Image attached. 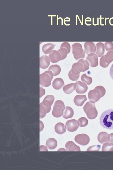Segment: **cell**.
Returning <instances> with one entry per match:
<instances>
[{
  "label": "cell",
  "instance_id": "cell-1",
  "mask_svg": "<svg viewBox=\"0 0 113 170\" xmlns=\"http://www.w3.org/2000/svg\"><path fill=\"white\" fill-rule=\"evenodd\" d=\"M100 122L103 128L113 130V109L104 112L100 117Z\"/></svg>",
  "mask_w": 113,
  "mask_h": 170
},
{
  "label": "cell",
  "instance_id": "cell-2",
  "mask_svg": "<svg viewBox=\"0 0 113 170\" xmlns=\"http://www.w3.org/2000/svg\"><path fill=\"white\" fill-rule=\"evenodd\" d=\"M95 103L90 101L88 102L84 107V110L89 119H95L97 116L98 112Z\"/></svg>",
  "mask_w": 113,
  "mask_h": 170
},
{
  "label": "cell",
  "instance_id": "cell-3",
  "mask_svg": "<svg viewBox=\"0 0 113 170\" xmlns=\"http://www.w3.org/2000/svg\"><path fill=\"white\" fill-rule=\"evenodd\" d=\"M54 74L51 71H46L44 73L40 75V84L42 86L48 87L51 84V82L53 78Z\"/></svg>",
  "mask_w": 113,
  "mask_h": 170
},
{
  "label": "cell",
  "instance_id": "cell-4",
  "mask_svg": "<svg viewBox=\"0 0 113 170\" xmlns=\"http://www.w3.org/2000/svg\"><path fill=\"white\" fill-rule=\"evenodd\" d=\"M65 107L64 104L62 101H56L54 103L52 112L53 116L56 118L59 117L63 116Z\"/></svg>",
  "mask_w": 113,
  "mask_h": 170
},
{
  "label": "cell",
  "instance_id": "cell-5",
  "mask_svg": "<svg viewBox=\"0 0 113 170\" xmlns=\"http://www.w3.org/2000/svg\"><path fill=\"white\" fill-rule=\"evenodd\" d=\"M88 97L90 102L95 103L99 100L102 97L100 91L95 88L89 92Z\"/></svg>",
  "mask_w": 113,
  "mask_h": 170
},
{
  "label": "cell",
  "instance_id": "cell-6",
  "mask_svg": "<svg viewBox=\"0 0 113 170\" xmlns=\"http://www.w3.org/2000/svg\"><path fill=\"white\" fill-rule=\"evenodd\" d=\"M74 140L76 142L82 146H86L89 144L90 139L87 135L82 134L75 136Z\"/></svg>",
  "mask_w": 113,
  "mask_h": 170
},
{
  "label": "cell",
  "instance_id": "cell-7",
  "mask_svg": "<svg viewBox=\"0 0 113 170\" xmlns=\"http://www.w3.org/2000/svg\"><path fill=\"white\" fill-rule=\"evenodd\" d=\"M65 127L69 132H73L77 130L79 128L77 120L75 119L68 120L66 122Z\"/></svg>",
  "mask_w": 113,
  "mask_h": 170
},
{
  "label": "cell",
  "instance_id": "cell-8",
  "mask_svg": "<svg viewBox=\"0 0 113 170\" xmlns=\"http://www.w3.org/2000/svg\"><path fill=\"white\" fill-rule=\"evenodd\" d=\"M76 83L77 86L75 88V91L77 93L82 94L87 92L88 88L86 84L79 81H77Z\"/></svg>",
  "mask_w": 113,
  "mask_h": 170
},
{
  "label": "cell",
  "instance_id": "cell-9",
  "mask_svg": "<svg viewBox=\"0 0 113 170\" xmlns=\"http://www.w3.org/2000/svg\"><path fill=\"white\" fill-rule=\"evenodd\" d=\"M50 60L49 57L46 55H44L40 58V68L45 69L48 68L50 64Z\"/></svg>",
  "mask_w": 113,
  "mask_h": 170
},
{
  "label": "cell",
  "instance_id": "cell-10",
  "mask_svg": "<svg viewBox=\"0 0 113 170\" xmlns=\"http://www.w3.org/2000/svg\"><path fill=\"white\" fill-rule=\"evenodd\" d=\"M65 148L67 151L69 152H81L79 146L75 144L73 142L69 141L66 144Z\"/></svg>",
  "mask_w": 113,
  "mask_h": 170
},
{
  "label": "cell",
  "instance_id": "cell-11",
  "mask_svg": "<svg viewBox=\"0 0 113 170\" xmlns=\"http://www.w3.org/2000/svg\"><path fill=\"white\" fill-rule=\"evenodd\" d=\"M49 57L51 62L53 63H57L61 59V56L60 53L58 51L55 50L51 52Z\"/></svg>",
  "mask_w": 113,
  "mask_h": 170
},
{
  "label": "cell",
  "instance_id": "cell-12",
  "mask_svg": "<svg viewBox=\"0 0 113 170\" xmlns=\"http://www.w3.org/2000/svg\"><path fill=\"white\" fill-rule=\"evenodd\" d=\"M97 139L99 142L102 144L109 142V135L105 132H101L98 135Z\"/></svg>",
  "mask_w": 113,
  "mask_h": 170
},
{
  "label": "cell",
  "instance_id": "cell-13",
  "mask_svg": "<svg viewBox=\"0 0 113 170\" xmlns=\"http://www.w3.org/2000/svg\"><path fill=\"white\" fill-rule=\"evenodd\" d=\"M86 60L92 67H95L98 65L97 57L95 54H92L88 55L86 58Z\"/></svg>",
  "mask_w": 113,
  "mask_h": 170
},
{
  "label": "cell",
  "instance_id": "cell-14",
  "mask_svg": "<svg viewBox=\"0 0 113 170\" xmlns=\"http://www.w3.org/2000/svg\"><path fill=\"white\" fill-rule=\"evenodd\" d=\"M87 100L85 95H79L75 96L74 99V102L75 105L77 106H82L85 102Z\"/></svg>",
  "mask_w": 113,
  "mask_h": 170
},
{
  "label": "cell",
  "instance_id": "cell-15",
  "mask_svg": "<svg viewBox=\"0 0 113 170\" xmlns=\"http://www.w3.org/2000/svg\"><path fill=\"white\" fill-rule=\"evenodd\" d=\"M51 109V107H46L41 102L40 104V119L44 118L46 113H49Z\"/></svg>",
  "mask_w": 113,
  "mask_h": 170
},
{
  "label": "cell",
  "instance_id": "cell-16",
  "mask_svg": "<svg viewBox=\"0 0 113 170\" xmlns=\"http://www.w3.org/2000/svg\"><path fill=\"white\" fill-rule=\"evenodd\" d=\"M64 85L63 80L61 78H58L55 79L53 82L52 86L55 89L59 90L62 88Z\"/></svg>",
  "mask_w": 113,
  "mask_h": 170
},
{
  "label": "cell",
  "instance_id": "cell-17",
  "mask_svg": "<svg viewBox=\"0 0 113 170\" xmlns=\"http://www.w3.org/2000/svg\"><path fill=\"white\" fill-rule=\"evenodd\" d=\"M77 83H72L66 85L63 88V90L66 94H69L72 93L76 88Z\"/></svg>",
  "mask_w": 113,
  "mask_h": 170
},
{
  "label": "cell",
  "instance_id": "cell-18",
  "mask_svg": "<svg viewBox=\"0 0 113 170\" xmlns=\"http://www.w3.org/2000/svg\"><path fill=\"white\" fill-rule=\"evenodd\" d=\"M74 112L73 109L69 107H66L63 115V117L65 119L72 118L74 115Z\"/></svg>",
  "mask_w": 113,
  "mask_h": 170
},
{
  "label": "cell",
  "instance_id": "cell-19",
  "mask_svg": "<svg viewBox=\"0 0 113 170\" xmlns=\"http://www.w3.org/2000/svg\"><path fill=\"white\" fill-rule=\"evenodd\" d=\"M55 131L56 133L62 135L66 131L64 124L62 122H58L56 124L54 127Z\"/></svg>",
  "mask_w": 113,
  "mask_h": 170
},
{
  "label": "cell",
  "instance_id": "cell-20",
  "mask_svg": "<svg viewBox=\"0 0 113 170\" xmlns=\"http://www.w3.org/2000/svg\"><path fill=\"white\" fill-rule=\"evenodd\" d=\"M58 143L57 141L54 138H50L46 142V146L49 149L53 150L57 146Z\"/></svg>",
  "mask_w": 113,
  "mask_h": 170
},
{
  "label": "cell",
  "instance_id": "cell-21",
  "mask_svg": "<svg viewBox=\"0 0 113 170\" xmlns=\"http://www.w3.org/2000/svg\"><path fill=\"white\" fill-rule=\"evenodd\" d=\"M54 101V97L53 95H48L46 96L44 99V101L42 102L43 104L46 107H51L53 105Z\"/></svg>",
  "mask_w": 113,
  "mask_h": 170
},
{
  "label": "cell",
  "instance_id": "cell-22",
  "mask_svg": "<svg viewBox=\"0 0 113 170\" xmlns=\"http://www.w3.org/2000/svg\"><path fill=\"white\" fill-rule=\"evenodd\" d=\"M55 46V45L54 44L48 43L42 46V50L45 54H50L51 52L53 50Z\"/></svg>",
  "mask_w": 113,
  "mask_h": 170
},
{
  "label": "cell",
  "instance_id": "cell-23",
  "mask_svg": "<svg viewBox=\"0 0 113 170\" xmlns=\"http://www.w3.org/2000/svg\"><path fill=\"white\" fill-rule=\"evenodd\" d=\"M49 70L52 72L54 76L59 74L61 71V68L60 66L57 65H54L50 66Z\"/></svg>",
  "mask_w": 113,
  "mask_h": 170
},
{
  "label": "cell",
  "instance_id": "cell-24",
  "mask_svg": "<svg viewBox=\"0 0 113 170\" xmlns=\"http://www.w3.org/2000/svg\"><path fill=\"white\" fill-rule=\"evenodd\" d=\"M113 151V144L107 143L103 144L102 149V152H112Z\"/></svg>",
  "mask_w": 113,
  "mask_h": 170
},
{
  "label": "cell",
  "instance_id": "cell-25",
  "mask_svg": "<svg viewBox=\"0 0 113 170\" xmlns=\"http://www.w3.org/2000/svg\"><path fill=\"white\" fill-rule=\"evenodd\" d=\"M82 82L87 85L91 84L92 82V79L91 77L87 76L86 74H83L81 77Z\"/></svg>",
  "mask_w": 113,
  "mask_h": 170
},
{
  "label": "cell",
  "instance_id": "cell-26",
  "mask_svg": "<svg viewBox=\"0 0 113 170\" xmlns=\"http://www.w3.org/2000/svg\"><path fill=\"white\" fill-rule=\"evenodd\" d=\"M77 122L79 126L84 127L88 125V121L86 117H82L79 118L77 121Z\"/></svg>",
  "mask_w": 113,
  "mask_h": 170
},
{
  "label": "cell",
  "instance_id": "cell-27",
  "mask_svg": "<svg viewBox=\"0 0 113 170\" xmlns=\"http://www.w3.org/2000/svg\"><path fill=\"white\" fill-rule=\"evenodd\" d=\"M58 51L61 55V60L65 59L67 58V54L69 53L68 50L64 47H61L60 49Z\"/></svg>",
  "mask_w": 113,
  "mask_h": 170
},
{
  "label": "cell",
  "instance_id": "cell-28",
  "mask_svg": "<svg viewBox=\"0 0 113 170\" xmlns=\"http://www.w3.org/2000/svg\"><path fill=\"white\" fill-rule=\"evenodd\" d=\"M104 58L107 63L109 65L113 61V51L108 52L106 55H104Z\"/></svg>",
  "mask_w": 113,
  "mask_h": 170
},
{
  "label": "cell",
  "instance_id": "cell-29",
  "mask_svg": "<svg viewBox=\"0 0 113 170\" xmlns=\"http://www.w3.org/2000/svg\"><path fill=\"white\" fill-rule=\"evenodd\" d=\"M101 147L100 145H94L90 146L87 149V152H98Z\"/></svg>",
  "mask_w": 113,
  "mask_h": 170
},
{
  "label": "cell",
  "instance_id": "cell-30",
  "mask_svg": "<svg viewBox=\"0 0 113 170\" xmlns=\"http://www.w3.org/2000/svg\"><path fill=\"white\" fill-rule=\"evenodd\" d=\"M98 90L100 91L102 94V97L104 96L106 93V89L102 86H97L95 88Z\"/></svg>",
  "mask_w": 113,
  "mask_h": 170
},
{
  "label": "cell",
  "instance_id": "cell-31",
  "mask_svg": "<svg viewBox=\"0 0 113 170\" xmlns=\"http://www.w3.org/2000/svg\"><path fill=\"white\" fill-rule=\"evenodd\" d=\"M100 65L103 68H106L108 67L109 64H107L104 60V55L100 59Z\"/></svg>",
  "mask_w": 113,
  "mask_h": 170
},
{
  "label": "cell",
  "instance_id": "cell-32",
  "mask_svg": "<svg viewBox=\"0 0 113 170\" xmlns=\"http://www.w3.org/2000/svg\"><path fill=\"white\" fill-rule=\"evenodd\" d=\"M61 47H64L68 50L69 53H70V47L69 44L68 42H64L61 45Z\"/></svg>",
  "mask_w": 113,
  "mask_h": 170
},
{
  "label": "cell",
  "instance_id": "cell-33",
  "mask_svg": "<svg viewBox=\"0 0 113 170\" xmlns=\"http://www.w3.org/2000/svg\"><path fill=\"white\" fill-rule=\"evenodd\" d=\"M40 97L41 98L42 96H44L45 94V89L44 88L40 87Z\"/></svg>",
  "mask_w": 113,
  "mask_h": 170
},
{
  "label": "cell",
  "instance_id": "cell-34",
  "mask_svg": "<svg viewBox=\"0 0 113 170\" xmlns=\"http://www.w3.org/2000/svg\"><path fill=\"white\" fill-rule=\"evenodd\" d=\"M110 75L111 77L113 80V64L111 66L110 69Z\"/></svg>",
  "mask_w": 113,
  "mask_h": 170
},
{
  "label": "cell",
  "instance_id": "cell-35",
  "mask_svg": "<svg viewBox=\"0 0 113 170\" xmlns=\"http://www.w3.org/2000/svg\"><path fill=\"white\" fill-rule=\"evenodd\" d=\"M110 141L109 143L113 144V133H111L109 135Z\"/></svg>",
  "mask_w": 113,
  "mask_h": 170
}]
</instances>
